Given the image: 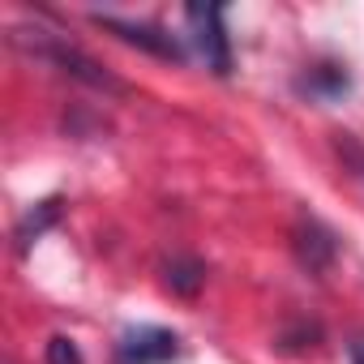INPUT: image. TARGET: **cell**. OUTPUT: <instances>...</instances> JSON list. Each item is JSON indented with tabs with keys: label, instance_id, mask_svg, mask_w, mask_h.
Segmentation results:
<instances>
[{
	"label": "cell",
	"instance_id": "cell-1",
	"mask_svg": "<svg viewBox=\"0 0 364 364\" xmlns=\"http://www.w3.org/2000/svg\"><path fill=\"white\" fill-rule=\"evenodd\" d=\"M185 22H189L193 48L202 52L206 69L219 73V77H228L232 73V39H228V26H223V9L219 5H189Z\"/></svg>",
	"mask_w": 364,
	"mask_h": 364
},
{
	"label": "cell",
	"instance_id": "cell-2",
	"mask_svg": "<svg viewBox=\"0 0 364 364\" xmlns=\"http://www.w3.org/2000/svg\"><path fill=\"white\" fill-rule=\"evenodd\" d=\"M176 355H180V338L163 326H137L116 347V364H167Z\"/></svg>",
	"mask_w": 364,
	"mask_h": 364
},
{
	"label": "cell",
	"instance_id": "cell-3",
	"mask_svg": "<svg viewBox=\"0 0 364 364\" xmlns=\"http://www.w3.org/2000/svg\"><path fill=\"white\" fill-rule=\"evenodd\" d=\"M99 26H103V31H112V35H120L124 43H133V48L150 52V56H163V60H180V56H185V52H180V43H176L167 31H159V26L120 22V18H99Z\"/></svg>",
	"mask_w": 364,
	"mask_h": 364
},
{
	"label": "cell",
	"instance_id": "cell-4",
	"mask_svg": "<svg viewBox=\"0 0 364 364\" xmlns=\"http://www.w3.org/2000/svg\"><path fill=\"white\" fill-rule=\"evenodd\" d=\"M39 56H48L52 65H60L65 73L82 77V82H86V86H95V90H116V95L124 90V86H120L112 73H103V69H99L90 56H82L77 48H65V43H48V48H39Z\"/></svg>",
	"mask_w": 364,
	"mask_h": 364
},
{
	"label": "cell",
	"instance_id": "cell-5",
	"mask_svg": "<svg viewBox=\"0 0 364 364\" xmlns=\"http://www.w3.org/2000/svg\"><path fill=\"white\" fill-rule=\"evenodd\" d=\"M60 210H65V202L60 198H48V202H39L35 210H26L22 215V223H18V232H14V240H18V253H26L48 228H56L60 223Z\"/></svg>",
	"mask_w": 364,
	"mask_h": 364
},
{
	"label": "cell",
	"instance_id": "cell-6",
	"mask_svg": "<svg viewBox=\"0 0 364 364\" xmlns=\"http://www.w3.org/2000/svg\"><path fill=\"white\" fill-rule=\"evenodd\" d=\"M167 287L176 291V296H198L202 291V283H206V266L202 262H193V257H180V262H171L167 266Z\"/></svg>",
	"mask_w": 364,
	"mask_h": 364
},
{
	"label": "cell",
	"instance_id": "cell-7",
	"mask_svg": "<svg viewBox=\"0 0 364 364\" xmlns=\"http://www.w3.org/2000/svg\"><path fill=\"white\" fill-rule=\"evenodd\" d=\"M296 249H300V262H304L309 270H326V262L317 257V249H321L326 257H334V240H330L317 223H304V228L296 232Z\"/></svg>",
	"mask_w": 364,
	"mask_h": 364
},
{
	"label": "cell",
	"instance_id": "cell-8",
	"mask_svg": "<svg viewBox=\"0 0 364 364\" xmlns=\"http://www.w3.org/2000/svg\"><path fill=\"white\" fill-rule=\"evenodd\" d=\"M48 364H82L77 343L65 338V334H52V338H48Z\"/></svg>",
	"mask_w": 364,
	"mask_h": 364
},
{
	"label": "cell",
	"instance_id": "cell-9",
	"mask_svg": "<svg viewBox=\"0 0 364 364\" xmlns=\"http://www.w3.org/2000/svg\"><path fill=\"white\" fill-rule=\"evenodd\" d=\"M351 364H364V338L351 343Z\"/></svg>",
	"mask_w": 364,
	"mask_h": 364
}]
</instances>
